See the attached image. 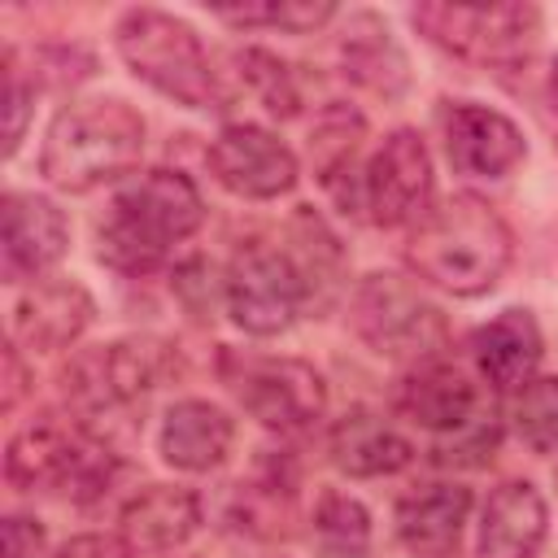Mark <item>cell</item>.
<instances>
[{"label":"cell","mask_w":558,"mask_h":558,"mask_svg":"<svg viewBox=\"0 0 558 558\" xmlns=\"http://www.w3.org/2000/svg\"><path fill=\"white\" fill-rule=\"evenodd\" d=\"M510 257H514V235L506 218L471 192H453L436 201L405 235V266L423 283L453 296L493 292Z\"/></svg>","instance_id":"1"},{"label":"cell","mask_w":558,"mask_h":558,"mask_svg":"<svg viewBox=\"0 0 558 558\" xmlns=\"http://www.w3.org/2000/svg\"><path fill=\"white\" fill-rule=\"evenodd\" d=\"M201 222L205 201L183 170H144L109 196L96 222V257L118 275H153Z\"/></svg>","instance_id":"2"},{"label":"cell","mask_w":558,"mask_h":558,"mask_svg":"<svg viewBox=\"0 0 558 558\" xmlns=\"http://www.w3.org/2000/svg\"><path fill=\"white\" fill-rule=\"evenodd\" d=\"M144 157V118L118 96L70 100L44 131L39 174L70 196L126 179Z\"/></svg>","instance_id":"3"},{"label":"cell","mask_w":558,"mask_h":558,"mask_svg":"<svg viewBox=\"0 0 558 558\" xmlns=\"http://www.w3.org/2000/svg\"><path fill=\"white\" fill-rule=\"evenodd\" d=\"M183 371V357L161 336H122L96 349H83L65 366V401L74 405V418H83L100 440L105 423L126 418L131 410H144V401L170 384ZM140 427L135 418H126Z\"/></svg>","instance_id":"4"},{"label":"cell","mask_w":558,"mask_h":558,"mask_svg":"<svg viewBox=\"0 0 558 558\" xmlns=\"http://www.w3.org/2000/svg\"><path fill=\"white\" fill-rule=\"evenodd\" d=\"M118 475V453L83 418L39 414L9 436L4 480L17 493H70L78 501L109 493Z\"/></svg>","instance_id":"5"},{"label":"cell","mask_w":558,"mask_h":558,"mask_svg":"<svg viewBox=\"0 0 558 558\" xmlns=\"http://www.w3.org/2000/svg\"><path fill=\"white\" fill-rule=\"evenodd\" d=\"M118 57L135 78H144L153 92L187 105V109H218V74L205 57L201 35L166 13V9H126L113 26Z\"/></svg>","instance_id":"6"},{"label":"cell","mask_w":558,"mask_h":558,"mask_svg":"<svg viewBox=\"0 0 558 558\" xmlns=\"http://www.w3.org/2000/svg\"><path fill=\"white\" fill-rule=\"evenodd\" d=\"M349 323L353 331L392 362H432L449 344V323L432 296H423L418 283L392 270H375L357 279L349 296Z\"/></svg>","instance_id":"7"},{"label":"cell","mask_w":558,"mask_h":558,"mask_svg":"<svg viewBox=\"0 0 558 558\" xmlns=\"http://www.w3.org/2000/svg\"><path fill=\"white\" fill-rule=\"evenodd\" d=\"M410 17L436 48L488 70L523 65L541 39V9L532 4H418Z\"/></svg>","instance_id":"8"},{"label":"cell","mask_w":558,"mask_h":558,"mask_svg":"<svg viewBox=\"0 0 558 558\" xmlns=\"http://www.w3.org/2000/svg\"><path fill=\"white\" fill-rule=\"evenodd\" d=\"M222 301L235 327H244L248 336H279L310 305V288L296 257L283 244L248 240L227 262Z\"/></svg>","instance_id":"9"},{"label":"cell","mask_w":558,"mask_h":558,"mask_svg":"<svg viewBox=\"0 0 558 558\" xmlns=\"http://www.w3.org/2000/svg\"><path fill=\"white\" fill-rule=\"evenodd\" d=\"M227 388L270 432H301L327 405L323 375L301 357H222Z\"/></svg>","instance_id":"10"},{"label":"cell","mask_w":558,"mask_h":558,"mask_svg":"<svg viewBox=\"0 0 558 558\" xmlns=\"http://www.w3.org/2000/svg\"><path fill=\"white\" fill-rule=\"evenodd\" d=\"M432 153L418 131L397 126L362 166V214L379 227H414L432 209Z\"/></svg>","instance_id":"11"},{"label":"cell","mask_w":558,"mask_h":558,"mask_svg":"<svg viewBox=\"0 0 558 558\" xmlns=\"http://www.w3.org/2000/svg\"><path fill=\"white\" fill-rule=\"evenodd\" d=\"M209 174L244 201H275L296 187V153L266 126L253 122H231L214 135L209 153Z\"/></svg>","instance_id":"12"},{"label":"cell","mask_w":558,"mask_h":558,"mask_svg":"<svg viewBox=\"0 0 558 558\" xmlns=\"http://www.w3.org/2000/svg\"><path fill=\"white\" fill-rule=\"evenodd\" d=\"M440 140L449 166L471 179H506L527 157L523 131L501 109L475 100H449L440 109Z\"/></svg>","instance_id":"13"},{"label":"cell","mask_w":558,"mask_h":558,"mask_svg":"<svg viewBox=\"0 0 558 558\" xmlns=\"http://www.w3.org/2000/svg\"><path fill=\"white\" fill-rule=\"evenodd\" d=\"M92 314H96V305H92L83 283L44 275V279H31V283L13 288L9 336H13L17 349L57 353V349H70L87 331Z\"/></svg>","instance_id":"14"},{"label":"cell","mask_w":558,"mask_h":558,"mask_svg":"<svg viewBox=\"0 0 558 558\" xmlns=\"http://www.w3.org/2000/svg\"><path fill=\"white\" fill-rule=\"evenodd\" d=\"M70 244L65 214L35 192H9L0 205V266L13 288L44 279Z\"/></svg>","instance_id":"15"},{"label":"cell","mask_w":558,"mask_h":558,"mask_svg":"<svg viewBox=\"0 0 558 558\" xmlns=\"http://www.w3.org/2000/svg\"><path fill=\"white\" fill-rule=\"evenodd\" d=\"M392 410L440 440V436L458 432L462 423H471L484 410V397L458 366L432 357L401 375V384L392 392Z\"/></svg>","instance_id":"16"},{"label":"cell","mask_w":558,"mask_h":558,"mask_svg":"<svg viewBox=\"0 0 558 558\" xmlns=\"http://www.w3.org/2000/svg\"><path fill=\"white\" fill-rule=\"evenodd\" d=\"M471 514V488L466 484H418L397 501V541L410 558H453L462 527Z\"/></svg>","instance_id":"17"},{"label":"cell","mask_w":558,"mask_h":558,"mask_svg":"<svg viewBox=\"0 0 558 558\" xmlns=\"http://www.w3.org/2000/svg\"><path fill=\"white\" fill-rule=\"evenodd\" d=\"M545 536H549V506L541 488L527 480H506L484 501L475 558H536Z\"/></svg>","instance_id":"18"},{"label":"cell","mask_w":558,"mask_h":558,"mask_svg":"<svg viewBox=\"0 0 558 558\" xmlns=\"http://www.w3.org/2000/svg\"><path fill=\"white\" fill-rule=\"evenodd\" d=\"M201 493L183 484H148L135 497H126L118 514V536L131 554H170L201 527Z\"/></svg>","instance_id":"19"},{"label":"cell","mask_w":558,"mask_h":558,"mask_svg":"<svg viewBox=\"0 0 558 558\" xmlns=\"http://www.w3.org/2000/svg\"><path fill=\"white\" fill-rule=\"evenodd\" d=\"M541 353H545V340H541V327L532 318V310L523 305H510L501 310L497 318H488L484 327L471 331V357H475V371L488 379L493 392L510 397L514 388H523L536 366H541Z\"/></svg>","instance_id":"20"},{"label":"cell","mask_w":558,"mask_h":558,"mask_svg":"<svg viewBox=\"0 0 558 558\" xmlns=\"http://www.w3.org/2000/svg\"><path fill=\"white\" fill-rule=\"evenodd\" d=\"M235 445V423L222 405L214 401H201V397H187V401H174L166 414H161V427H157V453L174 466V471H214L227 462Z\"/></svg>","instance_id":"21"},{"label":"cell","mask_w":558,"mask_h":558,"mask_svg":"<svg viewBox=\"0 0 558 558\" xmlns=\"http://www.w3.org/2000/svg\"><path fill=\"white\" fill-rule=\"evenodd\" d=\"M327 453L331 466L353 475V480H379L397 475L414 462V445L375 410H344L331 432H327Z\"/></svg>","instance_id":"22"},{"label":"cell","mask_w":558,"mask_h":558,"mask_svg":"<svg viewBox=\"0 0 558 558\" xmlns=\"http://www.w3.org/2000/svg\"><path fill=\"white\" fill-rule=\"evenodd\" d=\"M340 61H344V74L375 96H401L410 83V61H405L401 44L392 39L388 22L375 13L349 17L344 39H340Z\"/></svg>","instance_id":"23"},{"label":"cell","mask_w":558,"mask_h":558,"mask_svg":"<svg viewBox=\"0 0 558 558\" xmlns=\"http://www.w3.org/2000/svg\"><path fill=\"white\" fill-rule=\"evenodd\" d=\"M314 549L323 558H366L371 554V514L357 497L340 488H323L310 519Z\"/></svg>","instance_id":"24"},{"label":"cell","mask_w":558,"mask_h":558,"mask_svg":"<svg viewBox=\"0 0 558 558\" xmlns=\"http://www.w3.org/2000/svg\"><path fill=\"white\" fill-rule=\"evenodd\" d=\"M506 423L532 453H558V375H532L506 397Z\"/></svg>","instance_id":"25"},{"label":"cell","mask_w":558,"mask_h":558,"mask_svg":"<svg viewBox=\"0 0 558 558\" xmlns=\"http://www.w3.org/2000/svg\"><path fill=\"white\" fill-rule=\"evenodd\" d=\"M231 26H279L288 35H310L323 22L336 17V4L327 0H283V4H244V9H218Z\"/></svg>","instance_id":"26"},{"label":"cell","mask_w":558,"mask_h":558,"mask_svg":"<svg viewBox=\"0 0 558 558\" xmlns=\"http://www.w3.org/2000/svg\"><path fill=\"white\" fill-rule=\"evenodd\" d=\"M240 74H244V83L253 87V96L262 100V109L270 118H292L301 109V92H296L288 65L279 57H270L262 48H248V52H240Z\"/></svg>","instance_id":"27"},{"label":"cell","mask_w":558,"mask_h":558,"mask_svg":"<svg viewBox=\"0 0 558 558\" xmlns=\"http://www.w3.org/2000/svg\"><path fill=\"white\" fill-rule=\"evenodd\" d=\"M497 440H501V414L484 405L471 423H462L458 432H449L432 445V462H440V466H484L493 458Z\"/></svg>","instance_id":"28"},{"label":"cell","mask_w":558,"mask_h":558,"mask_svg":"<svg viewBox=\"0 0 558 558\" xmlns=\"http://www.w3.org/2000/svg\"><path fill=\"white\" fill-rule=\"evenodd\" d=\"M31 100H35V78H26L17 70V57L4 52V157H13L26 135Z\"/></svg>","instance_id":"29"},{"label":"cell","mask_w":558,"mask_h":558,"mask_svg":"<svg viewBox=\"0 0 558 558\" xmlns=\"http://www.w3.org/2000/svg\"><path fill=\"white\" fill-rule=\"evenodd\" d=\"M44 549V527L31 514H9L4 519V558H39Z\"/></svg>","instance_id":"30"},{"label":"cell","mask_w":558,"mask_h":558,"mask_svg":"<svg viewBox=\"0 0 558 558\" xmlns=\"http://www.w3.org/2000/svg\"><path fill=\"white\" fill-rule=\"evenodd\" d=\"M52 558H135L126 549L122 536H105V532H83V536H70Z\"/></svg>","instance_id":"31"},{"label":"cell","mask_w":558,"mask_h":558,"mask_svg":"<svg viewBox=\"0 0 558 558\" xmlns=\"http://www.w3.org/2000/svg\"><path fill=\"white\" fill-rule=\"evenodd\" d=\"M26 392V371H22V357H17V344L4 349V410H13Z\"/></svg>","instance_id":"32"},{"label":"cell","mask_w":558,"mask_h":558,"mask_svg":"<svg viewBox=\"0 0 558 558\" xmlns=\"http://www.w3.org/2000/svg\"><path fill=\"white\" fill-rule=\"evenodd\" d=\"M549 92H554V105H558V65H554V74H549Z\"/></svg>","instance_id":"33"},{"label":"cell","mask_w":558,"mask_h":558,"mask_svg":"<svg viewBox=\"0 0 558 558\" xmlns=\"http://www.w3.org/2000/svg\"><path fill=\"white\" fill-rule=\"evenodd\" d=\"M554 484H558V471H554Z\"/></svg>","instance_id":"34"}]
</instances>
